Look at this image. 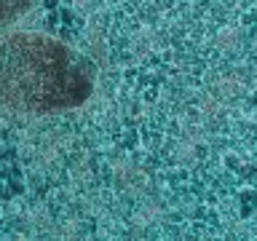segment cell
I'll use <instances>...</instances> for the list:
<instances>
[{
	"mask_svg": "<svg viewBox=\"0 0 257 241\" xmlns=\"http://www.w3.org/2000/svg\"><path fill=\"white\" fill-rule=\"evenodd\" d=\"M0 88L11 110L48 115L80 107L94 91V70L59 40L16 32L3 43Z\"/></svg>",
	"mask_w": 257,
	"mask_h": 241,
	"instance_id": "6da1fadb",
	"label": "cell"
}]
</instances>
